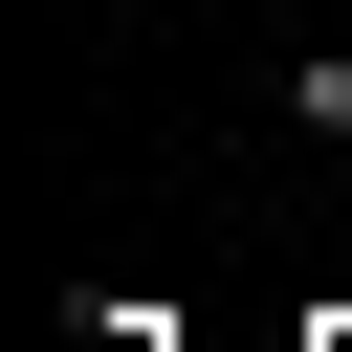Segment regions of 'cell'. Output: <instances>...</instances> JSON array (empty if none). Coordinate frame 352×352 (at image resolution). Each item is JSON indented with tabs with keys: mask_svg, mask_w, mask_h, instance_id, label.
Returning <instances> with one entry per match:
<instances>
[{
	"mask_svg": "<svg viewBox=\"0 0 352 352\" xmlns=\"http://www.w3.org/2000/svg\"><path fill=\"white\" fill-rule=\"evenodd\" d=\"M286 132H308V154H352V44H308V66H286Z\"/></svg>",
	"mask_w": 352,
	"mask_h": 352,
	"instance_id": "cell-1",
	"label": "cell"
},
{
	"mask_svg": "<svg viewBox=\"0 0 352 352\" xmlns=\"http://www.w3.org/2000/svg\"><path fill=\"white\" fill-rule=\"evenodd\" d=\"M308 352H352V308H330V330H308Z\"/></svg>",
	"mask_w": 352,
	"mask_h": 352,
	"instance_id": "cell-2",
	"label": "cell"
}]
</instances>
